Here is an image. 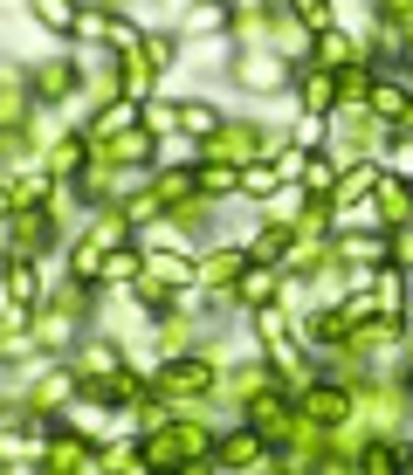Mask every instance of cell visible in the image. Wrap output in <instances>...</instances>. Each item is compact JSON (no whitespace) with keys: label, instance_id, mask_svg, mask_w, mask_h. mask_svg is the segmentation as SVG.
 <instances>
[{"label":"cell","instance_id":"6da1fadb","mask_svg":"<svg viewBox=\"0 0 413 475\" xmlns=\"http://www.w3.org/2000/svg\"><path fill=\"white\" fill-rule=\"evenodd\" d=\"M166 386H173V393H200L206 366H200V358H180V366H166Z\"/></svg>","mask_w":413,"mask_h":475},{"label":"cell","instance_id":"7a4b0ae2","mask_svg":"<svg viewBox=\"0 0 413 475\" xmlns=\"http://www.w3.org/2000/svg\"><path fill=\"white\" fill-rule=\"evenodd\" d=\"M255 455H262V441H255V434H228V441H221V462H228V469H248Z\"/></svg>","mask_w":413,"mask_h":475},{"label":"cell","instance_id":"3957f363","mask_svg":"<svg viewBox=\"0 0 413 475\" xmlns=\"http://www.w3.org/2000/svg\"><path fill=\"white\" fill-rule=\"evenodd\" d=\"M310 414H317V421H337V414H344V393H337V386H317V393H310Z\"/></svg>","mask_w":413,"mask_h":475},{"label":"cell","instance_id":"277c9868","mask_svg":"<svg viewBox=\"0 0 413 475\" xmlns=\"http://www.w3.org/2000/svg\"><path fill=\"white\" fill-rule=\"evenodd\" d=\"M7 290H14V303L28 310V303H35V269H28V262H14V269H7Z\"/></svg>","mask_w":413,"mask_h":475},{"label":"cell","instance_id":"5b68a950","mask_svg":"<svg viewBox=\"0 0 413 475\" xmlns=\"http://www.w3.org/2000/svg\"><path fill=\"white\" fill-rule=\"evenodd\" d=\"M241 193H255V200H262V193H276V173H269V165H248V180H241Z\"/></svg>","mask_w":413,"mask_h":475},{"label":"cell","instance_id":"8992f818","mask_svg":"<svg viewBox=\"0 0 413 475\" xmlns=\"http://www.w3.org/2000/svg\"><path fill=\"white\" fill-rule=\"evenodd\" d=\"M228 21V7H221V0H206V7H193V28H221Z\"/></svg>","mask_w":413,"mask_h":475},{"label":"cell","instance_id":"52a82bcc","mask_svg":"<svg viewBox=\"0 0 413 475\" xmlns=\"http://www.w3.org/2000/svg\"><path fill=\"white\" fill-rule=\"evenodd\" d=\"M42 14H49V28H77V14H69V0H42Z\"/></svg>","mask_w":413,"mask_h":475},{"label":"cell","instance_id":"ba28073f","mask_svg":"<svg viewBox=\"0 0 413 475\" xmlns=\"http://www.w3.org/2000/svg\"><path fill=\"white\" fill-rule=\"evenodd\" d=\"M200 186H206V193H228V186H234V173H228V165H206V173H200Z\"/></svg>","mask_w":413,"mask_h":475},{"label":"cell","instance_id":"9c48e42d","mask_svg":"<svg viewBox=\"0 0 413 475\" xmlns=\"http://www.w3.org/2000/svg\"><path fill=\"white\" fill-rule=\"evenodd\" d=\"M365 475H400V462H393L386 448H372V455H365Z\"/></svg>","mask_w":413,"mask_h":475},{"label":"cell","instance_id":"30bf717a","mask_svg":"<svg viewBox=\"0 0 413 475\" xmlns=\"http://www.w3.org/2000/svg\"><path fill=\"white\" fill-rule=\"evenodd\" d=\"M7 207H14V193H0V213H7Z\"/></svg>","mask_w":413,"mask_h":475}]
</instances>
